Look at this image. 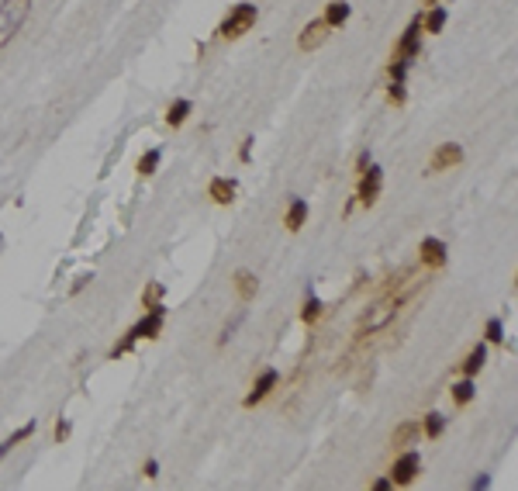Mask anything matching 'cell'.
<instances>
[{"label":"cell","instance_id":"f1b7e54d","mask_svg":"<svg viewBox=\"0 0 518 491\" xmlns=\"http://www.w3.org/2000/svg\"><path fill=\"white\" fill-rule=\"evenodd\" d=\"M239 322H242V315H235V319H232L228 326L221 329V336H218V346H225V343H228V339L235 336V329H239Z\"/></svg>","mask_w":518,"mask_h":491},{"label":"cell","instance_id":"83f0119b","mask_svg":"<svg viewBox=\"0 0 518 491\" xmlns=\"http://www.w3.org/2000/svg\"><path fill=\"white\" fill-rule=\"evenodd\" d=\"M162 294H166V287L162 284H149L145 291H142V305H145V308H149V305H160Z\"/></svg>","mask_w":518,"mask_h":491},{"label":"cell","instance_id":"9c48e42d","mask_svg":"<svg viewBox=\"0 0 518 491\" xmlns=\"http://www.w3.org/2000/svg\"><path fill=\"white\" fill-rule=\"evenodd\" d=\"M277 384H280V374H277V370H273V367L263 370V374L252 381V388H249V395H245V402H242V405H245V409H256L259 402H266V398H270V391H273Z\"/></svg>","mask_w":518,"mask_h":491},{"label":"cell","instance_id":"7a4b0ae2","mask_svg":"<svg viewBox=\"0 0 518 491\" xmlns=\"http://www.w3.org/2000/svg\"><path fill=\"white\" fill-rule=\"evenodd\" d=\"M256 21H259L256 4H235V7L221 18V25H218V39H225V42L242 39L245 32H252V28H256Z\"/></svg>","mask_w":518,"mask_h":491},{"label":"cell","instance_id":"3957f363","mask_svg":"<svg viewBox=\"0 0 518 491\" xmlns=\"http://www.w3.org/2000/svg\"><path fill=\"white\" fill-rule=\"evenodd\" d=\"M32 14V0H0V49H7Z\"/></svg>","mask_w":518,"mask_h":491},{"label":"cell","instance_id":"836d02e7","mask_svg":"<svg viewBox=\"0 0 518 491\" xmlns=\"http://www.w3.org/2000/svg\"><path fill=\"white\" fill-rule=\"evenodd\" d=\"M370 163H373V160H370V153H363V156H359V163H356V173H363Z\"/></svg>","mask_w":518,"mask_h":491},{"label":"cell","instance_id":"7402d4cb","mask_svg":"<svg viewBox=\"0 0 518 491\" xmlns=\"http://www.w3.org/2000/svg\"><path fill=\"white\" fill-rule=\"evenodd\" d=\"M418 429L425 433V440H439V436L446 433V415H442V412H429V415L418 422Z\"/></svg>","mask_w":518,"mask_h":491},{"label":"cell","instance_id":"6da1fadb","mask_svg":"<svg viewBox=\"0 0 518 491\" xmlns=\"http://www.w3.org/2000/svg\"><path fill=\"white\" fill-rule=\"evenodd\" d=\"M408 301V294H387V298H380V301H373L363 315H359L356 322V332L359 336H370V332H380V329H387L394 319H398L401 305Z\"/></svg>","mask_w":518,"mask_h":491},{"label":"cell","instance_id":"44dd1931","mask_svg":"<svg viewBox=\"0 0 518 491\" xmlns=\"http://www.w3.org/2000/svg\"><path fill=\"white\" fill-rule=\"evenodd\" d=\"M418 436H422L418 422H411V419H408V422H401L398 429L391 433V447H411V443H415Z\"/></svg>","mask_w":518,"mask_h":491},{"label":"cell","instance_id":"30bf717a","mask_svg":"<svg viewBox=\"0 0 518 491\" xmlns=\"http://www.w3.org/2000/svg\"><path fill=\"white\" fill-rule=\"evenodd\" d=\"M418 260H422V267H429V270H442L446 267V260H449V249L442 239L436 236H425L422 246H418Z\"/></svg>","mask_w":518,"mask_h":491},{"label":"cell","instance_id":"5b68a950","mask_svg":"<svg viewBox=\"0 0 518 491\" xmlns=\"http://www.w3.org/2000/svg\"><path fill=\"white\" fill-rule=\"evenodd\" d=\"M418 56H422V14L408 21V28L401 32L398 45H394V59H408V63H415Z\"/></svg>","mask_w":518,"mask_h":491},{"label":"cell","instance_id":"ba28073f","mask_svg":"<svg viewBox=\"0 0 518 491\" xmlns=\"http://www.w3.org/2000/svg\"><path fill=\"white\" fill-rule=\"evenodd\" d=\"M460 163H463V146L460 142H442L436 153H432L425 173H446V170H453V166H460Z\"/></svg>","mask_w":518,"mask_h":491},{"label":"cell","instance_id":"e575fe53","mask_svg":"<svg viewBox=\"0 0 518 491\" xmlns=\"http://www.w3.org/2000/svg\"><path fill=\"white\" fill-rule=\"evenodd\" d=\"M425 4H442V0H425Z\"/></svg>","mask_w":518,"mask_h":491},{"label":"cell","instance_id":"cb8c5ba5","mask_svg":"<svg viewBox=\"0 0 518 491\" xmlns=\"http://www.w3.org/2000/svg\"><path fill=\"white\" fill-rule=\"evenodd\" d=\"M321 308H325V305H321L318 298L308 294V301H304V308H301V322H304V326H315L321 319Z\"/></svg>","mask_w":518,"mask_h":491},{"label":"cell","instance_id":"ffe728a7","mask_svg":"<svg viewBox=\"0 0 518 491\" xmlns=\"http://www.w3.org/2000/svg\"><path fill=\"white\" fill-rule=\"evenodd\" d=\"M35 429H39V422H35V419H32V422H25L21 429H14V433H11V436H7V440L0 443V460H4L7 453L14 450L18 443H25V440H32V436H35Z\"/></svg>","mask_w":518,"mask_h":491},{"label":"cell","instance_id":"d4e9b609","mask_svg":"<svg viewBox=\"0 0 518 491\" xmlns=\"http://www.w3.org/2000/svg\"><path fill=\"white\" fill-rule=\"evenodd\" d=\"M387 101H391L394 108H401V104L408 101V87H404V80H391V83H387Z\"/></svg>","mask_w":518,"mask_h":491},{"label":"cell","instance_id":"9a60e30c","mask_svg":"<svg viewBox=\"0 0 518 491\" xmlns=\"http://www.w3.org/2000/svg\"><path fill=\"white\" fill-rule=\"evenodd\" d=\"M232 284H235L239 301H252V298H256V291H259V281H256V274H252V270H235Z\"/></svg>","mask_w":518,"mask_h":491},{"label":"cell","instance_id":"4fadbf2b","mask_svg":"<svg viewBox=\"0 0 518 491\" xmlns=\"http://www.w3.org/2000/svg\"><path fill=\"white\" fill-rule=\"evenodd\" d=\"M308 201L304 198H294L290 205H287V215H283V225H287V232H301L304 229V222H308Z\"/></svg>","mask_w":518,"mask_h":491},{"label":"cell","instance_id":"2e32d148","mask_svg":"<svg viewBox=\"0 0 518 491\" xmlns=\"http://www.w3.org/2000/svg\"><path fill=\"white\" fill-rule=\"evenodd\" d=\"M349 14H353V7H349L346 0H332V4L325 7V14H321V18H325V25H328V28H342V25L349 21Z\"/></svg>","mask_w":518,"mask_h":491},{"label":"cell","instance_id":"8fae6325","mask_svg":"<svg viewBox=\"0 0 518 491\" xmlns=\"http://www.w3.org/2000/svg\"><path fill=\"white\" fill-rule=\"evenodd\" d=\"M328 35H332V28L325 25V18H311V21L304 25L301 39H297V49H301V52H311V49H318Z\"/></svg>","mask_w":518,"mask_h":491},{"label":"cell","instance_id":"5bb4252c","mask_svg":"<svg viewBox=\"0 0 518 491\" xmlns=\"http://www.w3.org/2000/svg\"><path fill=\"white\" fill-rule=\"evenodd\" d=\"M446 21H449V11H446L442 4H432L429 14H422V32H425V35H439V32L446 28Z\"/></svg>","mask_w":518,"mask_h":491},{"label":"cell","instance_id":"d6986e66","mask_svg":"<svg viewBox=\"0 0 518 491\" xmlns=\"http://www.w3.org/2000/svg\"><path fill=\"white\" fill-rule=\"evenodd\" d=\"M484 364H487V346L477 343V346L467 353V360L460 364V374H463V377H477L480 370H484Z\"/></svg>","mask_w":518,"mask_h":491},{"label":"cell","instance_id":"d6a6232c","mask_svg":"<svg viewBox=\"0 0 518 491\" xmlns=\"http://www.w3.org/2000/svg\"><path fill=\"white\" fill-rule=\"evenodd\" d=\"M370 488H373V491H387V488H394V485H391V478H377Z\"/></svg>","mask_w":518,"mask_h":491},{"label":"cell","instance_id":"277c9868","mask_svg":"<svg viewBox=\"0 0 518 491\" xmlns=\"http://www.w3.org/2000/svg\"><path fill=\"white\" fill-rule=\"evenodd\" d=\"M418 474H422V453L418 450H404L401 457H394V464H391V471H387V478H391L394 488L415 485Z\"/></svg>","mask_w":518,"mask_h":491},{"label":"cell","instance_id":"8992f818","mask_svg":"<svg viewBox=\"0 0 518 491\" xmlns=\"http://www.w3.org/2000/svg\"><path fill=\"white\" fill-rule=\"evenodd\" d=\"M380 187H384V170L380 166H366L363 173H359V187H356V201L363 208H373L377 205V198H380Z\"/></svg>","mask_w":518,"mask_h":491},{"label":"cell","instance_id":"484cf974","mask_svg":"<svg viewBox=\"0 0 518 491\" xmlns=\"http://www.w3.org/2000/svg\"><path fill=\"white\" fill-rule=\"evenodd\" d=\"M484 336H487V343H505V322L501 319H487Z\"/></svg>","mask_w":518,"mask_h":491},{"label":"cell","instance_id":"4316f807","mask_svg":"<svg viewBox=\"0 0 518 491\" xmlns=\"http://www.w3.org/2000/svg\"><path fill=\"white\" fill-rule=\"evenodd\" d=\"M408 70H411V63H408V59H391L387 77H391V80H408Z\"/></svg>","mask_w":518,"mask_h":491},{"label":"cell","instance_id":"4dcf8cb0","mask_svg":"<svg viewBox=\"0 0 518 491\" xmlns=\"http://www.w3.org/2000/svg\"><path fill=\"white\" fill-rule=\"evenodd\" d=\"M252 142H256L252 135H245V139H242V146H239V160H242V163H249V160H252Z\"/></svg>","mask_w":518,"mask_h":491},{"label":"cell","instance_id":"7c38bea8","mask_svg":"<svg viewBox=\"0 0 518 491\" xmlns=\"http://www.w3.org/2000/svg\"><path fill=\"white\" fill-rule=\"evenodd\" d=\"M207 198H211L214 205H232V201H235V180L214 177V180L207 184Z\"/></svg>","mask_w":518,"mask_h":491},{"label":"cell","instance_id":"ac0fdd59","mask_svg":"<svg viewBox=\"0 0 518 491\" xmlns=\"http://www.w3.org/2000/svg\"><path fill=\"white\" fill-rule=\"evenodd\" d=\"M190 111H194V101H187V97H176V101L166 108V125H169V128H180V125L190 118Z\"/></svg>","mask_w":518,"mask_h":491},{"label":"cell","instance_id":"52a82bcc","mask_svg":"<svg viewBox=\"0 0 518 491\" xmlns=\"http://www.w3.org/2000/svg\"><path fill=\"white\" fill-rule=\"evenodd\" d=\"M162 322H166V305L160 301V305H149L145 315L128 329V332H131L135 339H156V336L162 332Z\"/></svg>","mask_w":518,"mask_h":491},{"label":"cell","instance_id":"1f68e13d","mask_svg":"<svg viewBox=\"0 0 518 491\" xmlns=\"http://www.w3.org/2000/svg\"><path fill=\"white\" fill-rule=\"evenodd\" d=\"M142 474H145L149 481H156V478H160V464H156V460H145V464H142Z\"/></svg>","mask_w":518,"mask_h":491},{"label":"cell","instance_id":"603a6c76","mask_svg":"<svg viewBox=\"0 0 518 491\" xmlns=\"http://www.w3.org/2000/svg\"><path fill=\"white\" fill-rule=\"evenodd\" d=\"M160 163H162V153L160 149H149V153H142V160H138V177H153L156 170H160Z\"/></svg>","mask_w":518,"mask_h":491},{"label":"cell","instance_id":"f546056e","mask_svg":"<svg viewBox=\"0 0 518 491\" xmlns=\"http://www.w3.org/2000/svg\"><path fill=\"white\" fill-rule=\"evenodd\" d=\"M70 433H73V426H70L66 419H59V422H56V443H66Z\"/></svg>","mask_w":518,"mask_h":491},{"label":"cell","instance_id":"e0dca14e","mask_svg":"<svg viewBox=\"0 0 518 491\" xmlns=\"http://www.w3.org/2000/svg\"><path fill=\"white\" fill-rule=\"evenodd\" d=\"M449 395H453V402H456L460 409H467V405L477 398V381H474V377H463V381H456V384L449 388Z\"/></svg>","mask_w":518,"mask_h":491}]
</instances>
